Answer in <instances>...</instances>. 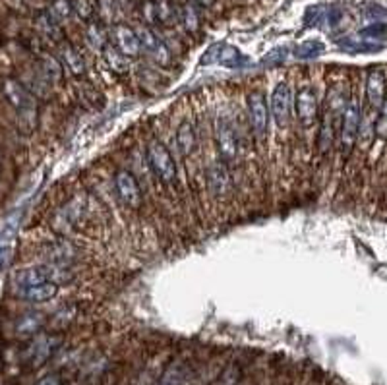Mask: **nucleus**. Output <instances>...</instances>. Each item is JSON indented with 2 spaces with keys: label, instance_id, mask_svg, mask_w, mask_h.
Segmentation results:
<instances>
[{
  "label": "nucleus",
  "instance_id": "nucleus-1",
  "mask_svg": "<svg viewBox=\"0 0 387 385\" xmlns=\"http://www.w3.org/2000/svg\"><path fill=\"white\" fill-rule=\"evenodd\" d=\"M360 124H362V109L358 99H348L345 111L341 114V128H339V147L343 155H348L355 147L356 140H358V132H360Z\"/></svg>",
  "mask_w": 387,
  "mask_h": 385
},
{
  "label": "nucleus",
  "instance_id": "nucleus-2",
  "mask_svg": "<svg viewBox=\"0 0 387 385\" xmlns=\"http://www.w3.org/2000/svg\"><path fill=\"white\" fill-rule=\"evenodd\" d=\"M147 163H149V169L154 170V175L161 180L163 184H177V163L172 159L169 149L165 147V144H161L159 140L147 145Z\"/></svg>",
  "mask_w": 387,
  "mask_h": 385
},
{
  "label": "nucleus",
  "instance_id": "nucleus-3",
  "mask_svg": "<svg viewBox=\"0 0 387 385\" xmlns=\"http://www.w3.org/2000/svg\"><path fill=\"white\" fill-rule=\"evenodd\" d=\"M4 93L8 97L10 104L16 109V113L20 114V119L29 124H35L37 119V104L33 99V93L29 89L22 86L16 80H6L4 81Z\"/></svg>",
  "mask_w": 387,
  "mask_h": 385
},
{
  "label": "nucleus",
  "instance_id": "nucleus-4",
  "mask_svg": "<svg viewBox=\"0 0 387 385\" xmlns=\"http://www.w3.org/2000/svg\"><path fill=\"white\" fill-rule=\"evenodd\" d=\"M60 345H62V339L57 335H35L24 353L27 366L41 368L43 364H47L55 356Z\"/></svg>",
  "mask_w": 387,
  "mask_h": 385
},
{
  "label": "nucleus",
  "instance_id": "nucleus-5",
  "mask_svg": "<svg viewBox=\"0 0 387 385\" xmlns=\"http://www.w3.org/2000/svg\"><path fill=\"white\" fill-rule=\"evenodd\" d=\"M215 147L223 163H231L238 155V136L236 130L226 119H217L215 122Z\"/></svg>",
  "mask_w": 387,
  "mask_h": 385
},
{
  "label": "nucleus",
  "instance_id": "nucleus-6",
  "mask_svg": "<svg viewBox=\"0 0 387 385\" xmlns=\"http://www.w3.org/2000/svg\"><path fill=\"white\" fill-rule=\"evenodd\" d=\"M248 116L256 137L264 140L269 128V109H267L266 95L262 91H252L248 95Z\"/></svg>",
  "mask_w": 387,
  "mask_h": 385
},
{
  "label": "nucleus",
  "instance_id": "nucleus-7",
  "mask_svg": "<svg viewBox=\"0 0 387 385\" xmlns=\"http://www.w3.org/2000/svg\"><path fill=\"white\" fill-rule=\"evenodd\" d=\"M114 188H116V194H118V198H121L124 205H128L132 209L142 205V200H144L142 188H140L136 177L130 170L121 169L114 175Z\"/></svg>",
  "mask_w": 387,
  "mask_h": 385
},
{
  "label": "nucleus",
  "instance_id": "nucleus-8",
  "mask_svg": "<svg viewBox=\"0 0 387 385\" xmlns=\"http://www.w3.org/2000/svg\"><path fill=\"white\" fill-rule=\"evenodd\" d=\"M269 111L273 121L279 126H287L290 121V111H292V93H290L289 83H277V88L271 93V101H269Z\"/></svg>",
  "mask_w": 387,
  "mask_h": 385
},
{
  "label": "nucleus",
  "instance_id": "nucleus-9",
  "mask_svg": "<svg viewBox=\"0 0 387 385\" xmlns=\"http://www.w3.org/2000/svg\"><path fill=\"white\" fill-rule=\"evenodd\" d=\"M137 37H140V43H142V50H145L149 57H154L155 62L159 65H169L170 62V50L167 48V45L163 43L151 27L147 25H140L136 29Z\"/></svg>",
  "mask_w": 387,
  "mask_h": 385
},
{
  "label": "nucleus",
  "instance_id": "nucleus-10",
  "mask_svg": "<svg viewBox=\"0 0 387 385\" xmlns=\"http://www.w3.org/2000/svg\"><path fill=\"white\" fill-rule=\"evenodd\" d=\"M294 109H297V116L302 126H312L318 121V95H315L314 88L304 86L299 89L297 99H294Z\"/></svg>",
  "mask_w": 387,
  "mask_h": 385
},
{
  "label": "nucleus",
  "instance_id": "nucleus-11",
  "mask_svg": "<svg viewBox=\"0 0 387 385\" xmlns=\"http://www.w3.org/2000/svg\"><path fill=\"white\" fill-rule=\"evenodd\" d=\"M114 37V47L121 50L122 55H126L128 58L140 57L142 53V43H140V37H137L136 29H132L128 25L118 24L114 25L113 29Z\"/></svg>",
  "mask_w": 387,
  "mask_h": 385
},
{
  "label": "nucleus",
  "instance_id": "nucleus-12",
  "mask_svg": "<svg viewBox=\"0 0 387 385\" xmlns=\"http://www.w3.org/2000/svg\"><path fill=\"white\" fill-rule=\"evenodd\" d=\"M18 297L24 298L32 304H41V302H48L58 295V285L53 281H43L37 285H29L24 289H18Z\"/></svg>",
  "mask_w": 387,
  "mask_h": 385
},
{
  "label": "nucleus",
  "instance_id": "nucleus-13",
  "mask_svg": "<svg viewBox=\"0 0 387 385\" xmlns=\"http://www.w3.org/2000/svg\"><path fill=\"white\" fill-rule=\"evenodd\" d=\"M208 186L215 196H226L231 192V175L226 170L225 163L219 161V163H211L210 169H208Z\"/></svg>",
  "mask_w": 387,
  "mask_h": 385
},
{
  "label": "nucleus",
  "instance_id": "nucleus-14",
  "mask_svg": "<svg viewBox=\"0 0 387 385\" xmlns=\"http://www.w3.org/2000/svg\"><path fill=\"white\" fill-rule=\"evenodd\" d=\"M58 60L64 68V72L72 74V76H81L86 72V60L80 55V50L68 43H62L58 48Z\"/></svg>",
  "mask_w": 387,
  "mask_h": 385
},
{
  "label": "nucleus",
  "instance_id": "nucleus-15",
  "mask_svg": "<svg viewBox=\"0 0 387 385\" xmlns=\"http://www.w3.org/2000/svg\"><path fill=\"white\" fill-rule=\"evenodd\" d=\"M366 99L370 107L376 111L381 107L386 99V76L381 70H372L366 78Z\"/></svg>",
  "mask_w": 387,
  "mask_h": 385
},
{
  "label": "nucleus",
  "instance_id": "nucleus-16",
  "mask_svg": "<svg viewBox=\"0 0 387 385\" xmlns=\"http://www.w3.org/2000/svg\"><path fill=\"white\" fill-rule=\"evenodd\" d=\"M81 209H83V201L80 198H74L72 201H68L55 217V227H57L58 231H66V229L76 225L80 221Z\"/></svg>",
  "mask_w": 387,
  "mask_h": 385
},
{
  "label": "nucleus",
  "instance_id": "nucleus-17",
  "mask_svg": "<svg viewBox=\"0 0 387 385\" xmlns=\"http://www.w3.org/2000/svg\"><path fill=\"white\" fill-rule=\"evenodd\" d=\"M45 257H47V264L68 265L76 257V248L66 241L50 242L45 248Z\"/></svg>",
  "mask_w": 387,
  "mask_h": 385
},
{
  "label": "nucleus",
  "instance_id": "nucleus-18",
  "mask_svg": "<svg viewBox=\"0 0 387 385\" xmlns=\"http://www.w3.org/2000/svg\"><path fill=\"white\" fill-rule=\"evenodd\" d=\"M45 325V318L39 312H27L20 316L16 321V335L18 337H35Z\"/></svg>",
  "mask_w": 387,
  "mask_h": 385
},
{
  "label": "nucleus",
  "instance_id": "nucleus-19",
  "mask_svg": "<svg viewBox=\"0 0 387 385\" xmlns=\"http://www.w3.org/2000/svg\"><path fill=\"white\" fill-rule=\"evenodd\" d=\"M198 137H196V128L190 121H182L177 128V149L180 155H190L196 149Z\"/></svg>",
  "mask_w": 387,
  "mask_h": 385
},
{
  "label": "nucleus",
  "instance_id": "nucleus-20",
  "mask_svg": "<svg viewBox=\"0 0 387 385\" xmlns=\"http://www.w3.org/2000/svg\"><path fill=\"white\" fill-rule=\"evenodd\" d=\"M35 27H37V32L48 41H60V37H62L60 24L53 18V14H50L48 10L41 12L39 16H37V20H35Z\"/></svg>",
  "mask_w": 387,
  "mask_h": 385
},
{
  "label": "nucleus",
  "instance_id": "nucleus-21",
  "mask_svg": "<svg viewBox=\"0 0 387 385\" xmlns=\"http://www.w3.org/2000/svg\"><path fill=\"white\" fill-rule=\"evenodd\" d=\"M180 22L184 25V29L188 33L200 32L202 27V18H200V10H198V4L194 0H188L184 6L180 8Z\"/></svg>",
  "mask_w": 387,
  "mask_h": 385
},
{
  "label": "nucleus",
  "instance_id": "nucleus-22",
  "mask_svg": "<svg viewBox=\"0 0 387 385\" xmlns=\"http://www.w3.org/2000/svg\"><path fill=\"white\" fill-rule=\"evenodd\" d=\"M188 370L182 362H170L159 377L157 385H186Z\"/></svg>",
  "mask_w": 387,
  "mask_h": 385
},
{
  "label": "nucleus",
  "instance_id": "nucleus-23",
  "mask_svg": "<svg viewBox=\"0 0 387 385\" xmlns=\"http://www.w3.org/2000/svg\"><path fill=\"white\" fill-rule=\"evenodd\" d=\"M86 41L88 45L93 50H105V47L109 45V35H107L105 25L99 24V22H91L86 29Z\"/></svg>",
  "mask_w": 387,
  "mask_h": 385
},
{
  "label": "nucleus",
  "instance_id": "nucleus-24",
  "mask_svg": "<svg viewBox=\"0 0 387 385\" xmlns=\"http://www.w3.org/2000/svg\"><path fill=\"white\" fill-rule=\"evenodd\" d=\"M39 72L45 76V80L53 86L57 81L62 80V74H64V68L60 65V60L55 57H45L41 60L39 65Z\"/></svg>",
  "mask_w": 387,
  "mask_h": 385
},
{
  "label": "nucleus",
  "instance_id": "nucleus-25",
  "mask_svg": "<svg viewBox=\"0 0 387 385\" xmlns=\"http://www.w3.org/2000/svg\"><path fill=\"white\" fill-rule=\"evenodd\" d=\"M103 53H105L107 65L113 68V72L124 74L126 70H128V57H126V55H122L121 50L114 47V45H107Z\"/></svg>",
  "mask_w": 387,
  "mask_h": 385
},
{
  "label": "nucleus",
  "instance_id": "nucleus-26",
  "mask_svg": "<svg viewBox=\"0 0 387 385\" xmlns=\"http://www.w3.org/2000/svg\"><path fill=\"white\" fill-rule=\"evenodd\" d=\"M155 16H157V24L170 25L177 18V8L170 0H154Z\"/></svg>",
  "mask_w": 387,
  "mask_h": 385
},
{
  "label": "nucleus",
  "instance_id": "nucleus-27",
  "mask_svg": "<svg viewBox=\"0 0 387 385\" xmlns=\"http://www.w3.org/2000/svg\"><path fill=\"white\" fill-rule=\"evenodd\" d=\"M48 12L53 14V18L57 20L58 24H62L66 20H70V16L74 14V4L70 0H53Z\"/></svg>",
  "mask_w": 387,
  "mask_h": 385
},
{
  "label": "nucleus",
  "instance_id": "nucleus-28",
  "mask_svg": "<svg viewBox=\"0 0 387 385\" xmlns=\"http://www.w3.org/2000/svg\"><path fill=\"white\" fill-rule=\"evenodd\" d=\"M374 136L381 140V142L387 140V97L378 109V116H376V122H374Z\"/></svg>",
  "mask_w": 387,
  "mask_h": 385
},
{
  "label": "nucleus",
  "instance_id": "nucleus-29",
  "mask_svg": "<svg viewBox=\"0 0 387 385\" xmlns=\"http://www.w3.org/2000/svg\"><path fill=\"white\" fill-rule=\"evenodd\" d=\"M74 14H78L81 20H89L95 14V2L93 0H74Z\"/></svg>",
  "mask_w": 387,
  "mask_h": 385
},
{
  "label": "nucleus",
  "instance_id": "nucleus-30",
  "mask_svg": "<svg viewBox=\"0 0 387 385\" xmlns=\"http://www.w3.org/2000/svg\"><path fill=\"white\" fill-rule=\"evenodd\" d=\"M97 12L103 22H113L116 16V2L114 0H97Z\"/></svg>",
  "mask_w": 387,
  "mask_h": 385
},
{
  "label": "nucleus",
  "instance_id": "nucleus-31",
  "mask_svg": "<svg viewBox=\"0 0 387 385\" xmlns=\"http://www.w3.org/2000/svg\"><path fill=\"white\" fill-rule=\"evenodd\" d=\"M142 14H144L145 22H147V24H157V16H155L154 0H145V2H144V10H142Z\"/></svg>",
  "mask_w": 387,
  "mask_h": 385
},
{
  "label": "nucleus",
  "instance_id": "nucleus-32",
  "mask_svg": "<svg viewBox=\"0 0 387 385\" xmlns=\"http://www.w3.org/2000/svg\"><path fill=\"white\" fill-rule=\"evenodd\" d=\"M35 385H62V377H60V374H57V372L45 374V376L37 379V384Z\"/></svg>",
  "mask_w": 387,
  "mask_h": 385
},
{
  "label": "nucleus",
  "instance_id": "nucleus-33",
  "mask_svg": "<svg viewBox=\"0 0 387 385\" xmlns=\"http://www.w3.org/2000/svg\"><path fill=\"white\" fill-rule=\"evenodd\" d=\"M198 6H202V8H210V6H213L215 4V0H194Z\"/></svg>",
  "mask_w": 387,
  "mask_h": 385
}]
</instances>
